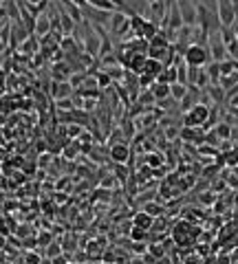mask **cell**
I'll list each match as a JSON object with an SVG mask.
<instances>
[{
    "mask_svg": "<svg viewBox=\"0 0 238 264\" xmlns=\"http://www.w3.org/2000/svg\"><path fill=\"white\" fill-rule=\"evenodd\" d=\"M183 60L188 66H205L212 62V55H210V47H203V44H196L192 42L183 53Z\"/></svg>",
    "mask_w": 238,
    "mask_h": 264,
    "instance_id": "6da1fadb",
    "label": "cell"
},
{
    "mask_svg": "<svg viewBox=\"0 0 238 264\" xmlns=\"http://www.w3.org/2000/svg\"><path fill=\"white\" fill-rule=\"evenodd\" d=\"M207 119H210V108H207L205 104H194L188 113H185L183 123L190 126V128H194V126H205Z\"/></svg>",
    "mask_w": 238,
    "mask_h": 264,
    "instance_id": "7a4b0ae2",
    "label": "cell"
},
{
    "mask_svg": "<svg viewBox=\"0 0 238 264\" xmlns=\"http://www.w3.org/2000/svg\"><path fill=\"white\" fill-rule=\"evenodd\" d=\"M210 55H212V62H223L227 57V44L223 42V38H221V31H216V33H212L210 35Z\"/></svg>",
    "mask_w": 238,
    "mask_h": 264,
    "instance_id": "3957f363",
    "label": "cell"
},
{
    "mask_svg": "<svg viewBox=\"0 0 238 264\" xmlns=\"http://www.w3.org/2000/svg\"><path fill=\"white\" fill-rule=\"evenodd\" d=\"M176 5H179V11H181L183 25L194 27L196 25V3H192V0H176Z\"/></svg>",
    "mask_w": 238,
    "mask_h": 264,
    "instance_id": "277c9868",
    "label": "cell"
},
{
    "mask_svg": "<svg viewBox=\"0 0 238 264\" xmlns=\"http://www.w3.org/2000/svg\"><path fill=\"white\" fill-rule=\"evenodd\" d=\"M219 20H221V27H232L236 22L232 0H219Z\"/></svg>",
    "mask_w": 238,
    "mask_h": 264,
    "instance_id": "5b68a950",
    "label": "cell"
},
{
    "mask_svg": "<svg viewBox=\"0 0 238 264\" xmlns=\"http://www.w3.org/2000/svg\"><path fill=\"white\" fill-rule=\"evenodd\" d=\"M110 159L115 161V163H126V161L130 159V148L126 143H113V148H110Z\"/></svg>",
    "mask_w": 238,
    "mask_h": 264,
    "instance_id": "8992f818",
    "label": "cell"
},
{
    "mask_svg": "<svg viewBox=\"0 0 238 264\" xmlns=\"http://www.w3.org/2000/svg\"><path fill=\"white\" fill-rule=\"evenodd\" d=\"M51 31V18L47 13H40L38 18H35V33L38 35H49Z\"/></svg>",
    "mask_w": 238,
    "mask_h": 264,
    "instance_id": "52a82bcc",
    "label": "cell"
},
{
    "mask_svg": "<svg viewBox=\"0 0 238 264\" xmlns=\"http://www.w3.org/2000/svg\"><path fill=\"white\" fill-rule=\"evenodd\" d=\"M152 95H154V99H159L163 101L166 97H170V84H163V82H152Z\"/></svg>",
    "mask_w": 238,
    "mask_h": 264,
    "instance_id": "ba28073f",
    "label": "cell"
},
{
    "mask_svg": "<svg viewBox=\"0 0 238 264\" xmlns=\"http://www.w3.org/2000/svg\"><path fill=\"white\" fill-rule=\"evenodd\" d=\"M154 225V216H150L148 211H141V214L135 216V227H139V229H150V227Z\"/></svg>",
    "mask_w": 238,
    "mask_h": 264,
    "instance_id": "9c48e42d",
    "label": "cell"
},
{
    "mask_svg": "<svg viewBox=\"0 0 238 264\" xmlns=\"http://www.w3.org/2000/svg\"><path fill=\"white\" fill-rule=\"evenodd\" d=\"M188 93V84H181V82H172L170 84V97H174L176 101H181Z\"/></svg>",
    "mask_w": 238,
    "mask_h": 264,
    "instance_id": "30bf717a",
    "label": "cell"
},
{
    "mask_svg": "<svg viewBox=\"0 0 238 264\" xmlns=\"http://www.w3.org/2000/svg\"><path fill=\"white\" fill-rule=\"evenodd\" d=\"M71 88H73V84H69V82H57V84H55V91H53L55 99L71 97Z\"/></svg>",
    "mask_w": 238,
    "mask_h": 264,
    "instance_id": "8fae6325",
    "label": "cell"
},
{
    "mask_svg": "<svg viewBox=\"0 0 238 264\" xmlns=\"http://www.w3.org/2000/svg\"><path fill=\"white\" fill-rule=\"evenodd\" d=\"M86 5L97 7V9H104V11H115L113 0H86Z\"/></svg>",
    "mask_w": 238,
    "mask_h": 264,
    "instance_id": "7c38bea8",
    "label": "cell"
},
{
    "mask_svg": "<svg viewBox=\"0 0 238 264\" xmlns=\"http://www.w3.org/2000/svg\"><path fill=\"white\" fill-rule=\"evenodd\" d=\"M181 139H188V141L192 143H201L199 139H201V132H194L190 126H185V130H181Z\"/></svg>",
    "mask_w": 238,
    "mask_h": 264,
    "instance_id": "4fadbf2b",
    "label": "cell"
},
{
    "mask_svg": "<svg viewBox=\"0 0 238 264\" xmlns=\"http://www.w3.org/2000/svg\"><path fill=\"white\" fill-rule=\"evenodd\" d=\"M144 64H146V55H135V57L130 60V69L141 75V71H144Z\"/></svg>",
    "mask_w": 238,
    "mask_h": 264,
    "instance_id": "5bb4252c",
    "label": "cell"
},
{
    "mask_svg": "<svg viewBox=\"0 0 238 264\" xmlns=\"http://www.w3.org/2000/svg\"><path fill=\"white\" fill-rule=\"evenodd\" d=\"M207 75H210V79H212L214 84L219 82V79H221V66H219V62H212V64H210V71H207Z\"/></svg>",
    "mask_w": 238,
    "mask_h": 264,
    "instance_id": "9a60e30c",
    "label": "cell"
},
{
    "mask_svg": "<svg viewBox=\"0 0 238 264\" xmlns=\"http://www.w3.org/2000/svg\"><path fill=\"white\" fill-rule=\"evenodd\" d=\"M216 135L221 139H229V135H232V128H229L227 123H219V126H216Z\"/></svg>",
    "mask_w": 238,
    "mask_h": 264,
    "instance_id": "2e32d148",
    "label": "cell"
},
{
    "mask_svg": "<svg viewBox=\"0 0 238 264\" xmlns=\"http://www.w3.org/2000/svg\"><path fill=\"white\" fill-rule=\"evenodd\" d=\"M150 255H152L154 260H161L163 255H166V249H163L161 245H152V247H150Z\"/></svg>",
    "mask_w": 238,
    "mask_h": 264,
    "instance_id": "e0dca14e",
    "label": "cell"
},
{
    "mask_svg": "<svg viewBox=\"0 0 238 264\" xmlns=\"http://www.w3.org/2000/svg\"><path fill=\"white\" fill-rule=\"evenodd\" d=\"M227 53H229V57H232V60H238V42H236V40L227 44Z\"/></svg>",
    "mask_w": 238,
    "mask_h": 264,
    "instance_id": "ac0fdd59",
    "label": "cell"
},
{
    "mask_svg": "<svg viewBox=\"0 0 238 264\" xmlns=\"http://www.w3.org/2000/svg\"><path fill=\"white\" fill-rule=\"evenodd\" d=\"M110 82H113V79H110L108 73H100L97 75V86H108Z\"/></svg>",
    "mask_w": 238,
    "mask_h": 264,
    "instance_id": "d6986e66",
    "label": "cell"
},
{
    "mask_svg": "<svg viewBox=\"0 0 238 264\" xmlns=\"http://www.w3.org/2000/svg\"><path fill=\"white\" fill-rule=\"evenodd\" d=\"M210 95H212V97L219 101V104L223 101V93H221V86H210Z\"/></svg>",
    "mask_w": 238,
    "mask_h": 264,
    "instance_id": "ffe728a7",
    "label": "cell"
},
{
    "mask_svg": "<svg viewBox=\"0 0 238 264\" xmlns=\"http://www.w3.org/2000/svg\"><path fill=\"white\" fill-rule=\"evenodd\" d=\"M148 163H150L152 167H157V165H161V163H163V161H161L159 154H150V157H148Z\"/></svg>",
    "mask_w": 238,
    "mask_h": 264,
    "instance_id": "44dd1931",
    "label": "cell"
},
{
    "mask_svg": "<svg viewBox=\"0 0 238 264\" xmlns=\"http://www.w3.org/2000/svg\"><path fill=\"white\" fill-rule=\"evenodd\" d=\"M144 238H146V229L135 227V231H132V240H144Z\"/></svg>",
    "mask_w": 238,
    "mask_h": 264,
    "instance_id": "7402d4cb",
    "label": "cell"
},
{
    "mask_svg": "<svg viewBox=\"0 0 238 264\" xmlns=\"http://www.w3.org/2000/svg\"><path fill=\"white\" fill-rule=\"evenodd\" d=\"M146 211H148L150 216H159V214H161V209L157 207V205H146Z\"/></svg>",
    "mask_w": 238,
    "mask_h": 264,
    "instance_id": "603a6c76",
    "label": "cell"
},
{
    "mask_svg": "<svg viewBox=\"0 0 238 264\" xmlns=\"http://www.w3.org/2000/svg\"><path fill=\"white\" fill-rule=\"evenodd\" d=\"M57 106H60V108H66V110H71V108H73L71 99H64V97H62V99H57Z\"/></svg>",
    "mask_w": 238,
    "mask_h": 264,
    "instance_id": "cb8c5ba5",
    "label": "cell"
},
{
    "mask_svg": "<svg viewBox=\"0 0 238 264\" xmlns=\"http://www.w3.org/2000/svg\"><path fill=\"white\" fill-rule=\"evenodd\" d=\"M60 251H62V249H60V245H51V249H49V258H55Z\"/></svg>",
    "mask_w": 238,
    "mask_h": 264,
    "instance_id": "d4e9b609",
    "label": "cell"
},
{
    "mask_svg": "<svg viewBox=\"0 0 238 264\" xmlns=\"http://www.w3.org/2000/svg\"><path fill=\"white\" fill-rule=\"evenodd\" d=\"M108 75H110V79H115V77L119 79V77H122V71H119V69H110Z\"/></svg>",
    "mask_w": 238,
    "mask_h": 264,
    "instance_id": "484cf974",
    "label": "cell"
},
{
    "mask_svg": "<svg viewBox=\"0 0 238 264\" xmlns=\"http://www.w3.org/2000/svg\"><path fill=\"white\" fill-rule=\"evenodd\" d=\"M27 262H40V258H38L35 253H29V255H27Z\"/></svg>",
    "mask_w": 238,
    "mask_h": 264,
    "instance_id": "4316f807",
    "label": "cell"
},
{
    "mask_svg": "<svg viewBox=\"0 0 238 264\" xmlns=\"http://www.w3.org/2000/svg\"><path fill=\"white\" fill-rule=\"evenodd\" d=\"M232 5H234V13H236V22H238V0H232Z\"/></svg>",
    "mask_w": 238,
    "mask_h": 264,
    "instance_id": "83f0119b",
    "label": "cell"
},
{
    "mask_svg": "<svg viewBox=\"0 0 238 264\" xmlns=\"http://www.w3.org/2000/svg\"><path fill=\"white\" fill-rule=\"evenodd\" d=\"M5 242H7V240H5V236H3V233H0V249L5 247Z\"/></svg>",
    "mask_w": 238,
    "mask_h": 264,
    "instance_id": "f1b7e54d",
    "label": "cell"
},
{
    "mask_svg": "<svg viewBox=\"0 0 238 264\" xmlns=\"http://www.w3.org/2000/svg\"><path fill=\"white\" fill-rule=\"evenodd\" d=\"M27 3H33V5H38V3H42V0H27Z\"/></svg>",
    "mask_w": 238,
    "mask_h": 264,
    "instance_id": "f546056e",
    "label": "cell"
},
{
    "mask_svg": "<svg viewBox=\"0 0 238 264\" xmlns=\"http://www.w3.org/2000/svg\"><path fill=\"white\" fill-rule=\"evenodd\" d=\"M3 3H5V0H0V5H3Z\"/></svg>",
    "mask_w": 238,
    "mask_h": 264,
    "instance_id": "4dcf8cb0",
    "label": "cell"
}]
</instances>
